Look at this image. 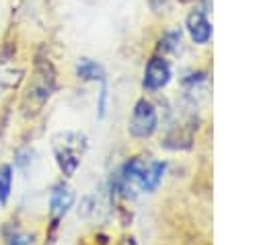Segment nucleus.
<instances>
[{"instance_id":"obj_11","label":"nucleus","mask_w":263,"mask_h":245,"mask_svg":"<svg viewBox=\"0 0 263 245\" xmlns=\"http://www.w3.org/2000/svg\"><path fill=\"white\" fill-rule=\"evenodd\" d=\"M35 237L29 233H21V231H12V235H6L4 245H33Z\"/></svg>"},{"instance_id":"obj_2","label":"nucleus","mask_w":263,"mask_h":245,"mask_svg":"<svg viewBox=\"0 0 263 245\" xmlns=\"http://www.w3.org/2000/svg\"><path fill=\"white\" fill-rule=\"evenodd\" d=\"M156 128H158L156 107L148 99H140L132 109V117H129V124H127L129 134L138 140H146L156 132Z\"/></svg>"},{"instance_id":"obj_9","label":"nucleus","mask_w":263,"mask_h":245,"mask_svg":"<svg viewBox=\"0 0 263 245\" xmlns=\"http://www.w3.org/2000/svg\"><path fill=\"white\" fill-rule=\"evenodd\" d=\"M12 191V167L2 165L0 167V204H6Z\"/></svg>"},{"instance_id":"obj_10","label":"nucleus","mask_w":263,"mask_h":245,"mask_svg":"<svg viewBox=\"0 0 263 245\" xmlns=\"http://www.w3.org/2000/svg\"><path fill=\"white\" fill-rule=\"evenodd\" d=\"M179 43H181V31H166L160 37L156 47H158L160 54H168V51H175L179 47Z\"/></svg>"},{"instance_id":"obj_7","label":"nucleus","mask_w":263,"mask_h":245,"mask_svg":"<svg viewBox=\"0 0 263 245\" xmlns=\"http://www.w3.org/2000/svg\"><path fill=\"white\" fill-rule=\"evenodd\" d=\"M76 76L80 80H86V82H107L103 66L99 62L90 60V58H82L76 64Z\"/></svg>"},{"instance_id":"obj_5","label":"nucleus","mask_w":263,"mask_h":245,"mask_svg":"<svg viewBox=\"0 0 263 245\" xmlns=\"http://www.w3.org/2000/svg\"><path fill=\"white\" fill-rule=\"evenodd\" d=\"M171 76H173L171 64H168L164 58L154 56V58L148 60V64H146L144 78H142V86H144L146 91H160V89H164V86L171 82Z\"/></svg>"},{"instance_id":"obj_13","label":"nucleus","mask_w":263,"mask_h":245,"mask_svg":"<svg viewBox=\"0 0 263 245\" xmlns=\"http://www.w3.org/2000/svg\"><path fill=\"white\" fill-rule=\"evenodd\" d=\"M185 2H187V0H185Z\"/></svg>"},{"instance_id":"obj_8","label":"nucleus","mask_w":263,"mask_h":245,"mask_svg":"<svg viewBox=\"0 0 263 245\" xmlns=\"http://www.w3.org/2000/svg\"><path fill=\"white\" fill-rule=\"evenodd\" d=\"M164 169H166V165L162 161H150L146 165V171H144V191H152V189L158 187V183L162 181Z\"/></svg>"},{"instance_id":"obj_12","label":"nucleus","mask_w":263,"mask_h":245,"mask_svg":"<svg viewBox=\"0 0 263 245\" xmlns=\"http://www.w3.org/2000/svg\"><path fill=\"white\" fill-rule=\"evenodd\" d=\"M117 245H136V243H134V239H123V241L117 243Z\"/></svg>"},{"instance_id":"obj_1","label":"nucleus","mask_w":263,"mask_h":245,"mask_svg":"<svg viewBox=\"0 0 263 245\" xmlns=\"http://www.w3.org/2000/svg\"><path fill=\"white\" fill-rule=\"evenodd\" d=\"M53 91H55V70H53L49 60L39 58L35 62L33 74H31V80H29V86H27V95H25L27 113L39 111L45 105V101L51 97Z\"/></svg>"},{"instance_id":"obj_3","label":"nucleus","mask_w":263,"mask_h":245,"mask_svg":"<svg viewBox=\"0 0 263 245\" xmlns=\"http://www.w3.org/2000/svg\"><path fill=\"white\" fill-rule=\"evenodd\" d=\"M68 138H70V136L66 134V136H64V142L53 144V154H55L58 167H60V171H62L66 177L74 175L76 169H78V165H80V142H82L80 136L76 138V142H70Z\"/></svg>"},{"instance_id":"obj_6","label":"nucleus","mask_w":263,"mask_h":245,"mask_svg":"<svg viewBox=\"0 0 263 245\" xmlns=\"http://www.w3.org/2000/svg\"><path fill=\"white\" fill-rule=\"evenodd\" d=\"M185 27H187L189 37H191L195 43H199V45L208 43L210 37H212V23L208 21V16H205L203 10H191V12L187 14Z\"/></svg>"},{"instance_id":"obj_4","label":"nucleus","mask_w":263,"mask_h":245,"mask_svg":"<svg viewBox=\"0 0 263 245\" xmlns=\"http://www.w3.org/2000/svg\"><path fill=\"white\" fill-rule=\"evenodd\" d=\"M74 191L64 183H55L51 187V194H49V216H51V229H58L60 220L68 214V210L74 206Z\"/></svg>"}]
</instances>
